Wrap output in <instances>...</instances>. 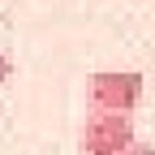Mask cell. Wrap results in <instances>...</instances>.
Wrapping results in <instances>:
<instances>
[{
  "label": "cell",
  "instance_id": "cell-1",
  "mask_svg": "<svg viewBox=\"0 0 155 155\" xmlns=\"http://www.w3.org/2000/svg\"><path fill=\"white\" fill-rule=\"evenodd\" d=\"M86 99H91V112L129 116L138 108V99H142V73H134V69H99L86 82Z\"/></svg>",
  "mask_w": 155,
  "mask_h": 155
},
{
  "label": "cell",
  "instance_id": "cell-2",
  "mask_svg": "<svg viewBox=\"0 0 155 155\" xmlns=\"http://www.w3.org/2000/svg\"><path fill=\"white\" fill-rule=\"evenodd\" d=\"M78 142H82V155H125L138 142V134H134V121L121 112H86Z\"/></svg>",
  "mask_w": 155,
  "mask_h": 155
},
{
  "label": "cell",
  "instance_id": "cell-3",
  "mask_svg": "<svg viewBox=\"0 0 155 155\" xmlns=\"http://www.w3.org/2000/svg\"><path fill=\"white\" fill-rule=\"evenodd\" d=\"M125 155H155V142H142V138H138V142H134Z\"/></svg>",
  "mask_w": 155,
  "mask_h": 155
},
{
  "label": "cell",
  "instance_id": "cell-4",
  "mask_svg": "<svg viewBox=\"0 0 155 155\" xmlns=\"http://www.w3.org/2000/svg\"><path fill=\"white\" fill-rule=\"evenodd\" d=\"M9 78H13V61L0 52V82H9Z\"/></svg>",
  "mask_w": 155,
  "mask_h": 155
}]
</instances>
